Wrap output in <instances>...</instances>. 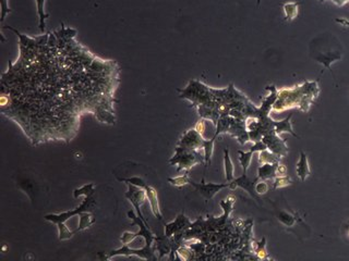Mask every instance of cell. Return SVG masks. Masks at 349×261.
Segmentation results:
<instances>
[{"label": "cell", "instance_id": "obj_35", "mask_svg": "<svg viewBox=\"0 0 349 261\" xmlns=\"http://www.w3.org/2000/svg\"><path fill=\"white\" fill-rule=\"evenodd\" d=\"M336 22L339 23V24H341L342 26H347V27H349V21H347V20H345V19H336Z\"/></svg>", "mask_w": 349, "mask_h": 261}, {"label": "cell", "instance_id": "obj_32", "mask_svg": "<svg viewBox=\"0 0 349 261\" xmlns=\"http://www.w3.org/2000/svg\"><path fill=\"white\" fill-rule=\"evenodd\" d=\"M267 149V146H266V144L263 142V141H259V142H254L253 144V146L250 148V150L252 151V153H261V151L263 150H265Z\"/></svg>", "mask_w": 349, "mask_h": 261}, {"label": "cell", "instance_id": "obj_9", "mask_svg": "<svg viewBox=\"0 0 349 261\" xmlns=\"http://www.w3.org/2000/svg\"><path fill=\"white\" fill-rule=\"evenodd\" d=\"M256 182H258V178L254 179V180H250L248 178L247 173H242L241 177L234 179L231 182H229V188L230 190H236L237 187H241L242 190L248 192L253 198H255L256 200H260L259 195L255 192Z\"/></svg>", "mask_w": 349, "mask_h": 261}, {"label": "cell", "instance_id": "obj_15", "mask_svg": "<svg viewBox=\"0 0 349 261\" xmlns=\"http://www.w3.org/2000/svg\"><path fill=\"white\" fill-rule=\"evenodd\" d=\"M224 168H225L226 181L231 182L235 179V167H234V163H232L230 159L228 148H226L224 150Z\"/></svg>", "mask_w": 349, "mask_h": 261}, {"label": "cell", "instance_id": "obj_34", "mask_svg": "<svg viewBox=\"0 0 349 261\" xmlns=\"http://www.w3.org/2000/svg\"><path fill=\"white\" fill-rule=\"evenodd\" d=\"M276 175L277 177H283V175H287V168L284 165H280L278 163L277 169H276Z\"/></svg>", "mask_w": 349, "mask_h": 261}, {"label": "cell", "instance_id": "obj_21", "mask_svg": "<svg viewBox=\"0 0 349 261\" xmlns=\"http://www.w3.org/2000/svg\"><path fill=\"white\" fill-rule=\"evenodd\" d=\"M36 3H38V13L40 16V29L42 32L45 31L46 23L45 20L50 17V14H47L44 12V3L46 0H35Z\"/></svg>", "mask_w": 349, "mask_h": 261}, {"label": "cell", "instance_id": "obj_33", "mask_svg": "<svg viewBox=\"0 0 349 261\" xmlns=\"http://www.w3.org/2000/svg\"><path fill=\"white\" fill-rule=\"evenodd\" d=\"M2 7H3L2 22H4L5 19H6V16H7V14H9L10 12H12V10L8 8V5H7V0H2Z\"/></svg>", "mask_w": 349, "mask_h": 261}, {"label": "cell", "instance_id": "obj_2", "mask_svg": "<svg viewBox=\"0 0 349 261\" xmlns=\"http://www.w3.org/2000/svg\"><path fill=\"white\" fill-rule=\"evenodd\" d=\"M319 93L320 88L317 83L308 81L293 88L280 89L273 110L281 112L289 108H299L300 110L307 112Z\"/></svg>", "mask_w": 349, "mask_h": 261}, {"label": "cell", "instance_id": "obj_1", "mask_svg": "<svg viewBox=\"0 0 349 261\" xmlns=\"http://www.w3.org/2000/svg\"><path fill=\"white\" fill-rule=\"evenodd\" d=\"M19 37L20 57L2 78V111L33 138L39 133H71L85 113L115 123L119 66L97 57L64 24L55 32Z\"/></svg>", "mask_w": 349, "mask_h": 261}, {"label": "cell", "instance_id": "obj_6", "mask_svg": "<svg viewBox=\"0 0 349 261\" xmlns=\"http://www.w3.org/2000/svg\"><path fill=\"white\" fill-rule=\"evenodd\" d=\"M262 141L266 144L267 149L273 151L275 154L281 157H285L288 154V147L286 145V141L281 139L275 131L268 132L267 134L262 137Z\"/></svg>", "mask_w": 349, "mask_h": 261}, {"label": "cell", "instance_id": "obj_26", "mask_svg": "<svg viewBox=\"0 0 349 261\" xmlns=\"http://www.w3.org/2000/svg\"><path fill=\"white\" fill-rule=\"evenodd\" d=\"M292 184V180L288 175H283V177H276L273 180V188L276 190V188H281L286 187Z\"/></svg>", "mask_w": 349, "mask_h": 261}, {"label": "cell", "instance_id": "obj_38", "mask_svg": "<svg viewBox=\"0 0 349 261\" xmlns=\"http://www.w3.org/2000/svg\"><path fill=\"white\" fill-rule=\"evenodd\" d=\"M321 1H324V0H321Z\"/></svg>", "mask_w": 349, "mask_h": 261}, {"label": "cell", "instance_id": "obj_8", "mask_svg": "<svg viewBox=\"0 0 349 261\" xmlns=\"http://www.w3.org/2000/svg\"><path fill=\"white\" fill-rule=\"evenodd\" d=\"M203 142L204 138L202 137L201 133L198 130L193 129L187 131L185 134L182 135L178 146L192 150H198L203 147Z\"/></svg>", "mask_w": 349, "mask_h": 261}, {"label": "cell", "instance_id": "obj_24", "mask_svg": "<svg viewBox=\"0 0 349 261\" xmlns=\"http://www.w3.org/2000/svg\"><path fill=\"white\" fill-rule=\"evenodd\" d=\"M94 193H95V185L93 183H90L75 190V192H73V197L79 198L80 196H90V195H93Z\"/></svg>", "mask_w": 349, "mask_h": 261}, {"label": "cell", "instance_id": "obj_13", "mask_svg": "<svg viewBox=\"0 0 349 261\" xmlns=\"http://www.w3.org/2000/svg\"><path fill=\"white\" fill-rule=\"evenodd\" d=\"M278 163H263L258 169V180L273 181L276 175V169Z\"/></svg>", "mask_w": 349, "mask_h": 261}, {"label": "cell", "instance_id": "obj_4", "mask_svg": "<svg viewBox=\"0 0 349 261\" xmlns=\"http://www.w3.org/2000/svg\"><path fill=\"white\" fill-rule=\"evenodd\" d=\"M95 206H96V202H95V199L92 197V195L85 196V199L83 200V203L80 205V207H78L72 211L63 212V214H59V215H47V216H45V220L50 221L52 223H56V224L59 222L66 223V221L69 220L70 218H72L73 216L80 215V214H82V212H85V211L93 210L95 208Z\"/></svg>", "mask_w": 349, "mask_h": 261}, {"label": "cell", "instance_id": "obj_23", "mask_svg": "<svg viewBox=\"0 0 349 261\" xmlns=\"http://www.w3.org/2000/svg\"><path fill=\"white\" fill-rule=\"evenodd\" d=\"M238 154H239V162L242 167L243 173H247L248 169L250 167L251 160H252L253 153L251 150L247 151V153H244V151H241V150H238Z\"/></svg>", "mask_w": 349, "mask_h": 261}, {"label": "cell", "instance_id": "obj_17", "mask_svg": "<svg viewBox=\"0 0 349 261\" xmlns=\"http://www.w3.org/2000/svg\"><path fill=\"white\" fill-rule=\"evenodd\" d=\"M259 163L260 165H263V163H279L281 160V156L273 153L269 149H265L259 153Z\"/></svg>", "mask_w": 349, "mask_h": 261}, {"label": "cell", "instance_id": "obj_36", "mask_svg": "<svg viewBox=\"0 0 349 261\" xmlns=\"http://www.w3.org/2000/svg\"><path fill=\"white\" fill-rule=\"evenodd\" d=\"M345 233L347 235V238L349 239V221L346 222V226H345Z\"/></svg>", "mask_w": 349, "mask_h": 261}, {"label": "cell", "instance_id": "obj_14", "mask_svg": "<svg viewBox=\"0 0 349 261\" xmlns=\"http://www.w3.org/2000/svg\"><path fill=\"white\" fill-rule=\"evenodd\" d=\"M291 117L292 113H289L285 119H283L281 121H275V125H274V130L276 132V134H281V133H289L292 136H295L297 138H299V136L296 134L295 132H293L292 129V124H291Z\"/></svg>", "mask_w": 349, "mask_h": 261}, {"label": "cell", "instance_id": "obj_31", "mask_svg": "<svg viewBox=\"0 0 349 261\" xmlns=\"http://www.w3.org/2000/svg\"><path fill=\"white\" fill-rule=\"evenodd\" d=\"M255 192L258 195H264V194H266L268 192V185L266 183V181L261 180L260 182H256Z\"/></svg>", "mask_w": 349, "mask_h": 261}, {"label": "cell", "instance_id": "obj_28", "mask_svg": "<svg viewBox=\"0 0 349 261\" xmlns=\"http://www.w3.org/2000/svg\"><path fill=\"white\" fill-rule=\"evenodd\" d=\"M265 243H266L265 238H263L262 241L259 242L258 244H256L255 254H256V256H258L261 259H264L267 256V253H266V250H265V246H266Z\"/></svg>", "mask_w": 349, "mask_h": 261}, {"label": "cell", "instance_id": "obj_5", "mask_svg": "<svg viewBox=\"0 0 349 261\" xmlns=\"http://www.w3.org/2000/svg\"><path fill=\"white\" fill-rule=\"evenodd\" d=\"M191 186H193L197 192H199L200 195L205 199V202L207 204L209 200H211L214 196L216 195L218 192H220L223 190V188L228 187L229 188V182L224 184H217V183H204V182H202V183H195V182L190 180V183Z\"/></svg>", "mask_w": 349, "mask_h": 261}, {"label": "cell", "instance_id": "obj_19", "mask_svg": "<svg viewBox=\"0 0 349 261\" xmlns=\"http://www.w3.org/2000/svg\"><path fill=\"white\" fill-rule=\"evenodd\" d=\"M79 216H80V223H79V228L76 230V232H80V231L88 229L95 222V218L90 214V211L82 212Z\"/></svg>", "mask_w": 349, "mask_h": 261}, {"label": "cell", "instance_id": "obj_20", "mask_svg": "<svg viewBox=\"0 0 349 261\" xmlns=\"http://www.w3.org/2000/svg\"><path fill=\"white\" fill-rule=\"evenodd\" d=\"M298 7L299 2H287L283 5L287 21H292L293 19H296L298 15Z\"/></svg>", "mask_w": 349, "mask_h": 261}, {"label": "cell", "instance_id": "obj_12", "mask_svg": "<svg viewBox=\"0 0 349 261\" xmlns=\"http://www.w3.org/2000/svg\"><path fill=\"white\" fill-rule=\"evenodd\" d=\"M296 173H297V177L302 182L307 180L311 174L308 157L303 153V151H300L299 160L296 165Z\"/></svg>", "mask_w": 349, "mask_h": 261}, {"label": "cell", "instance_id": "obj_27", "mask_svg": "<svg viewBox=\"0 0 349 261\" xmlns=\"http://www.w3.org/2000/svg\"><path fill=\"white\" fill-rule=\"evenodd\" d=\"M168 182H169V183H170L171 185L177 186V187H181V186H185V185L189 184V183H190V178H189L188 171H187L186 174L181 175V177L169 178V179H168Z\"/></svg>", "mask_w": 349, "mask_h": 261}, {"label": "cell", "instance_id": "obj_3", "mask_svg": "<svg viewBox=\"0 0 349 261\" xmlns=\"http://www.w3.org/2000/svg\"><path fill=\"white\" fill-rule=\"evenodd\" d=\"M202 162H204V157H202L199 151L183 148L180 146L177 147L175 156L169 161L170 165L179 166L178 169H177L178 171L183 169L189 171L194 165Z\"/></svg>", "mask_w": 349, "mask_h": 261}, {"label": "cell", "instance_id": "obj_7", "mask_svg": "<svg viewBox=\"0 0 349 261\" xmlns=\"http://www.w3.org/2000/svg\"><path fill=\"white\" fill-rule=\"evenodd\" d=\"M127 184H128V186H129V191H128V193L126 194V198L129 199V202L133 205V207L137 209L138 216L145 222L146 226L149 227L148 222L145 221L144 217L142 215V212H141V209H140V206L144 203V200L146 198L145 190H144V188H142V187L132 185L130 183H127Z\"/></svg>", "mask_w": 349, "mask_h": 261}, {"label": "cell", "instance_id": "obj_25", "mask_svg": "<svg viewBox=\"0 0 349 261\" xmlns=\"http://www.w3.org/2000/svg\"><path fill=\"white\" fill-rule=\"evenodd\" d=\"M57 226H58V231H59V240L60 241H66V240H69L71 239L73 235H75L77 232L76 231H73V232H70L69 229L67 228L66 226V223L64 222H59L57 223Z\"/></svg>", "mask_w": 349, "mask_h": 261}, {"label": "cell", "instance_id": "obj_16", "mask_svg": "<svg viewBox=\"0 0 349 261\" xmlns=\"http://www.w3.org/2000/svg\"><path fill=\"white\" fill-rule=\"evenodd\" d=\"M215 139L216 137L213 136V138L209 139H204L203 142V150H204V168L205 170L207 169V167L210 166L211 160H212V156H213V151H214V144H215Z\"/></svg>", "mask_w": 349, "mask_h": 261}, {"label": "cell", "instance_id": "obj_10", "mask_svg": "<svg viewBox=\"0 0 349 261\" xmlns=\"http://www.w3.org/2000/svg\"><path fill=\"white\" fill-rule=\"evenodd\" d=\"M188 228H191V224H190V221L185 217V215L182 214L177 217V219L174 222L166 224V227H165V234H166L167 238H171L176 233L182 232L183 230Z\"/></svg>", "mask_w": 349, "mask_h": 261}, {"label": "cell", "instance_id": "obj_11", "mask_svg": "<svg viewBox=\"0 0 349 261\" xmlns=\"http://www.w3.org/2000/svg\"><path fill=\"white\" fill-rule=\"evenodd\" d=\"M144 190H145V194H146V198H148L149 202H150V206H151L153 215H154L157 219L162 220L163 216H162L161 208H160V203H158V196H157L156 190L150 185H146L144 187Z\"/></svg>", "mask_w": 349, "mask_h": 261}, {"label": "cell", "instance_id": "obj_22", "mask_svg": "<svg viewBox=\"0 0 349 261\" xmlns=\"http://www.w3.org/2000/svg\"><path fill=\"white\" fill-rule=\"evenodd\" d=\"M277 219L281 224H283V226H286L288 228L293 227L296 223L295 216L286 211H279L277 214Z\"/></svg>", "mask_w": 349, "mask_h": 261}, {"label": "cell", "instance_id": "obj_18", "mask_svg": "<svg viewBox=\"0 0 349 261\" xmlns=\"http://www.w3.org/2000/svg\"><path fill=\"white\" fill-rule=\"evenodd\" d=\"M235 202H236V198L234 196H228L225 200H223V202H220L219 205L224 210V216L220 217L219 221H222L225 223V221L228 219V217L230 216L231 211H232V208H234Z\"/></svg>", "mask_w": 349, "mask_h": 261}, {"label": "cell", "instance_id": "obj_37", "mask_svg": "<svg viewBox=\"0 0 349 261\" xmlns=\"http://www.w3.org/2000/svg\"><path fill=\"white\" fill-rule=\"evenodd\" d=\"M260 3H261V0H256V5H258V7L260 5Z\"/></svg>", "mask_w": 349, "mask_h": 261}, {"label": "cell", "instance_id": "obj_29", "mask_svg": "<svg viewBox=\"0 0 349 261\" xmlns=\"http://www.w3.org/2000/svg\"><path fill=\"white\" fill-rule=\"evenodd\" d=\"M137 238H139L138 233H131V232H125L121 236V243L124 245H129L131 242H133Z\"/></svg>", "mask_w": 349, "mask_h": 261}, {"label": "cell", "instance_id": "obj_30", "mask_svg": "<svg viewBox=\"0 0 349 261\" xmlns=\"http://www.w3.org/2000/svg\"><path fill=\"white\" fill-rule=\"evenodd\" d=\"M119 180L122 181V182H127V183H130V184H132V185H136V186H139V187H142V188H144L146 185H148V184L145 183V181H144V180H142V179L139 178V177H133V178H131V179H119Z\"/></svg>", "mask_w": 349, "mask_h": 261}]
</instances>
